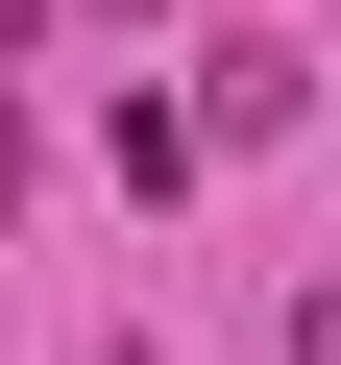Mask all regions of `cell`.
<instances>
[{
  "mask_svg": "<svg viewBox=\"0 0 341 365\" xmlns=\"http://www.w3.org/2000/svg\"><path fill=\"white\" fill-rule=\"evenodd\" d=\"M195 146H220V122H170V98H98V170H122V195H195Z\"/></svg>",
  "mask_w": 341,
  "mask_h": 365,
  "instance_id": "obj_1",
  "label": "cell"
}]
</instances>
